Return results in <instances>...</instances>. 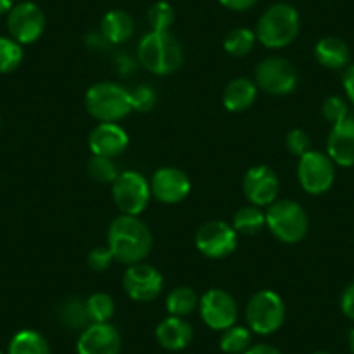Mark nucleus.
<instances>
[{
    "label": "nucleus",
    "mask_w": 354,
    "mask_h": 354,
    "mask_svg": "<svg viewBox=\"0 0 354 354\" xmlns=\"http://www.w3.org/2000/svg\"><path fill=\"white\" fill-rule=\"evenodd\" d=\"M151 247V231L139 216L120 214L111 221L108 230V248L117 262L125 266L139 264L148 257Z\"/></svg>",
    "instance_id": "f257e3e1"
},
{
    "label": "nucleus",
    "mask_w": 354,
    "mask_h": 354,
    "mask_svg": "<svg viewBox=\"0 0 354 354\" xmlns=\"http://www.w3.org/2000/svg\"><path fill=\"white\" fill-rule=\"evenodd\" d=\"M138 61L155 75H170L183 64L181 44L170 32H149L138 46Z\"/></svg>",
    "instance_id": "f03ea898"
},
{
    "label": "nucleus",
    "mask_w": 354,
    "mask_h": 354,
    "mask_svg": "<svg viewBox=\"0 0 354 354\" xmlns=\"http://www.w3.org/2000/svg\"><path fill=\"white\" fill-rule=\"evenodd\" d=\"M301 30L297 9L290 4H274L264 11L255 28V37L268 49H283L295 40Z\"/></svg>",
    "instance_id": "7ed1b4c3"
},
{
    "label": "nucleus",
    "mask_w": 354,
    "mask_h": 354,
    "mask_svg": "<svg viewBox=\"0 0 354 354\" xmlns=\"http://www.w3.org/2000/svg\"><path fill=\"white\" fill-rule=\"evenodd\" d=\"M85 110L97 122H118L132 111L131 91L115 82H97L85 94Z\"/></svg>",
    "instance_id": "20e7f679"
},
{
    "label": "nucleus",
    "mask_w": 354,
    "mask_h": 354,
    "mask_svg": "<svg viewBox=\"0 0 354 354\" xmlns=\"http://www.w3.org/2000/svg\"><path fill=\"white\" fill-rule=\"evenodd\" d=\"M266 226L283 243H299L309 230V217L294 200H277L266 210Z\"/></svg>",
    "instance_id": "39448f33"
},
{
    "label": "nucleus",
    "mask_w": 354,
    "mask_h": 354,
    "mask_svg": "<svg viewBox=\"0 0 354 354\" xmlns=\"http://www.w3.org/2000/svg\"><path fill=\"white\" fill-rule=\"evenodd\" d=\"M287 316L285 302L277 292L259 290L248 299L245 318L250 332L259 335H271L281 328Z\"/></svg>",
    "instance_id": "423d86ee"
},
{
    "label": "nucleus",
    "mask_w": 354,
    "mask_h": 354,
    "mask_svg": "<svg viewBox=\"0 0 354 354\" xmlns=\"http://www.w3.org/2000/svg\"><path fill=\"white\" fill-rule=\"evenodd\" d=\"M111 195L122 214L139 216L149 205L151 188L142 174L136 170H124L111 185Z\"/></svg>",
    "instance_id": "0eeeda50"
},
{
    "label": "nucleus",
    "mask_w": 354,
    "mask_h": 354,
    "mask_svg": "<svg viewBox=\"0 0 354 354\" xmlns=\"http://www.w3.org/2000/svg\"><path fill=\"white\" fill-rule=\"evenodd\" d=\"M297 179L306 193L323 195L335 181V163L326 153L311 149L299 158Z\"/></svg>",
    "instance_id": "6e6552de"
},
{
    "label": "nucleus",
    "mask_w": 354,
    "mask_h": 354,
    "mask_svg": "<svg viewBox=\"0 0 354 354\" xmlns=\"http://www.w3.org/2000/svg\"><path fill=\"white\" fill-rule=\"evenodd\" d=\"M255 84L268 94L287 96L297 88L299 73L285 57H266L255 68Z\"/></svg>",
    "instance_id": "1a4fd4ad"
},
{
    "label": "nucleus",
    "mask_w": 354,
    "mask_h": 354,
    "mask_svg": "<svg viewBox=\"0 0 354 354\" xmlns=\"http://www.w3.org/2000/svg\"><path fill=\"white\" fill-rule=\"evenodd\" d=\"M195 245L209 259H224L236 250L238 233L226 221H209L195 234Z\"/></svg>",
    "instance_id": "9d476101"
},
{
    "label": "nucleus",
    "mask_w": 354,
    "mask_h": 354,
    "mask_svg": "<svg viewBox=\"0 0 354 354\" xmlns=\"http://www.w3.org/2000/svg\"><path fill=\"white\" fill-rule=\"evenodd\" d=\"M200 316L209 328L223 332L236 323L238 306L233 295L223 288H210L200 297Z\"/></svg>",
    "instance_id": "9b49d317"
},
{
    "label": "nucleus",
    "mask_w": 354,
    "mask_h": 354,
    "mask_svg": "<svg viewBox=\"0 0 354 354\" xmlns=\"http://www.w3.org/2000/svg\"><path fill=\"white\" fill-rule=\"evenodd\" d=\"M8 28L11 39L21 46L33 44L42 37L46 30V15L33 2H21L9 11Z\"/></svg>",
    "instance_id": "f8f14e48"
},
{
    "label": "nucleus",
    "mask_w": 354,
    "mask_h": 354,
    "mask_svg": "<svg viewBox=\"0 0 354 354\" xmlns=\"http://www.w3.org/2000/svg\"><path fill=\"white\" fill-rule=\"evenodd\" d=\"M124 290L132 301L136 302H151L162 294L163 277L153 266L139 262V264L129 266L124 274Z\"/></svg>",
    "instance_id": "ddd939ff"
},
{
    "label": "nucleus",
    "mask_w": 354,
    "mask_h": 354,
    "mask_svg": "<svg viewBox=\"0 0 354 354\" xmlns=\"http://www.w3.org/2000/svg\"><path fill=\"white\" fill-rule=\"evenodd\" d=\"M151 195L165 205H176L188 198L192 193V181L185 170L177 167H162L156 170L149 183Z\"/></svg>",
    "instance_id": "4468645a"
},
{
    "label": "nucleus",
    "mask_w": 354,
    "mask_h": 354,
    "mask_svg": "<svg viewBox=\"0 0 354 354\" xmlns=\"http://www.w3.org/2000/svg\"><path fill=\"white\" fill-rule=\"evenodd\" d=\"M280 181L273 169L266 165H254L243 177V193L252 205L270 207L277 202Z\"/></svg>",
    "instance_id": "2eb2a0df"
},
{
    "label": "nucleus",
    "mask_w": 354,
    "mask_h": 354,
    "mask_svg": "<svg viewBox=\"0 0 354 354\" xmlns=\"http://www.w3.org/2000/svg\"><path fill=\"white\" fill-rule=\"evenodd\" d=\"M122 339L111 323H91L77 340V354H118Z\"/></svg>",
    "instance_id": "dca6fc26"
},
{
    "label": "nucleus",
    "mask_w": 354,
    "mask_h": 354,
    "mask_svg": "<svg viewBox=\"0 0 354 354\" xmlns=\"http://www.w3.org/2000/svg\"><path fill=\"white\" fill-rule=\"evenodd\" d=\"M129 146V136L117 122H100L88 134V148L96 156L115 158Z\"/></svg>",
    "instance_id": "f3484780"
},
{
    "label": "nucleus",
    "mask_w": 354,
    "mask_h": 354,
    "mask_svg": "<svg viewBox=\"0 0 354 354\" xmlns=\"http://www.w3.org/2000/svg\"><path fill=\"white\" fill-rule=\"evenodd\" d=\"M326 155L339 167H354V117L332 125L326 141Z\"/></svg>",
    "instance_id": "a211bd4d"
},
{
    "label": "nucleus",
    "mask_w": 354,
    "mask_h": 354,
    "mask_svg": "<svg viewBox=\"0 0 354 354\" xmlns=\"http://www.w3.org/2000/svg\"><path fill=\"white\" fill-rule=\"evenodd\" d=\"M156 340L167 351H183L192 344L193 326L179 316L162 319L155 330Z\"/></svg>",
    "instance_id": "6ab92c4d"
},
{
    "label": "nucleus",
    "mask_w": 354,
    "mask_h": 354,
    "mask_svg": "<svg viewBox=\"0 0 354 354\" xmlns=\"http://www.w3.org/2000/svg\"><path fill=\"white\" fill-rule=\"evenodd\" d=\"M257 84L250 78H234L224 87L223 104L231 113H241L248 110L257 100Z\"/></svg>",
    "instance_id": "aec40b11"
},
{
    "label": "nucleus",
    "mask_w": 354,
    "mask_h": 354,
    "mask_svg": "<svg viewBox=\"0 0 354 354\" xmlns=\"http://www.w3.org/2000/svg\"><path fill=\"white\" fill-rule=\"evenodd\" d=\"M315 57L326 70H342L349 66L351 50L344 40L337 37H323L315 46Z\"/></svg>",
    "instance_id": "412c9836"
},
{
    "label": "nucleus",
    "mask_w": 354,
    "mask_h": 354,
    "mask_svg": "<svg viewBox=\"0 0 354 354\" xmlns=\"http://www.w3.org/2000/svg\"><path fill=\"white\" fill-rule=\"evenodd\" d=\"M101 33L110 40L111 46L127 42L134 33V19L125 11H110L101 21Z\"/></svg>",
    "instance_id": "4be33fe9"
},
{
    "label": "nucleus",
    "mask_w": 354,
    "mask_h": 354,
    "mask_svg": "<svg viewBox=\"0 0 354 354\" xmlns=\"http://www.w3.org/2000/svg\"><path fill=\"white\" fill-rule=\"evenodd\" d=\"M8 354H50V346L42 333L21 330L9 342Z\"/></svg>",
    "instance_id": "5701e85b"
},
{
    "label": "nucleus",
    "mask_w": 354,
    "mask_h": 354,
    "mask_svg": "<svg viewBox=\"0 0 354 354\" xmlns=\"http://www.w3.org/2000/svg\"><path fill=\"white\" fill-rule=\"evenodd\" d=\"M238 234H247V236H255L261 233L266 226V212L257 205H245L236 210L233 217V224Z\"/></svg>",
    "instance_id": "b1692460"
},
{
    "label": "nucleus",
    "mask_w": 354,
    "mask_h": 354,
    "mask_svg": "<svg viewBox=\"0 0 354 354\" xmlns=\"http://www.w3.org/2000/svg\"><path fill=\"white\" fill-rule=\"evenodd\" d=\"M198 295L193 288L189 287H177L167 295L165 308L170 316H179V318H186L192 315L196 308H198Z\"/></svg>",
    "instance_id": "393cba45"
},
{
    "label": "nucleus",
    "mask_w": 354,
    "mask_h": 354,
    "mask_svg": "<svg viewBox=\"0 0 354 354\" xmlns=\"http://www.w3.org/2000/svg\"><path fill=\"white\" fill-rule=\"evenodd\" d=\"M57 318H59L61 325L70 330H84L91 325L85 301H80V299H68V301H64L59 306Z\"/></svg>",
    "instance_id": "a878e982"
},
{
    "label": "nucleus",
    "mask_w": 354,
    "mask_h": 354,
    "mask_svg": "<svg viewBox=\"0 0 354 354\" xmlns=\"http://www.w3.org/2000/svg\"><path fill=\"white\" fill-rule=\"evenodd\" d=\"M252 346L250 328L233 325L230 328L223 330V335L219 339V347L226 354H243Z\"/></svg>",
    "instance_id": "bb28decb"
},
{
    "label": "nucleus",
    "mask_w": 354,
    "mask_h": 354,
    "mask_svg": "<svg viewBox=\"0 0 354 354\" xmlns=\"http://www.w3.org/2000/svg\"><path fill=\"white\" fill-rule=\"evenodd\" d=\"M87 315L91 323H110L115 315V301L104 292H96L85 301Z\"/></svg>",
    "instance_id": "cd10ccee"
},
{
    "label": "nucleus",
    "mask_w": 354,
    "mask_h": 354,
    "mask_svg": "<svg viewBox=\"0 0 354 354\" xmlns=\"http://www.w3.org/2000/svg\"><path fill=\"white\" fill-rule=\"evenodd\" d=\"M255 32L248 28H234L224 39V50H226L230 56L234 57H243L247 54H250V50L255 46Z\"/></svg>",
    "instance_id": "c85d7f7f"
},
{
    "label": "nucleus",
    "mask_w": 354,
    "mask_h": 354,
    "mask_svg": "<svg viewBox=\"0 0 354 354\" xmlns=\"http://www.w3.org/2000/svg\"><path fill=\"white\" fill-rule=\"evenodd\" d=\"M23 47L9 37H0V75L11 73L21 64Z\"/></svg>",
    "instance_id": "c756f323"
},
{
    "label": "nucleus",
    "mask_w": 354,
    "mask_h": 354,
    "mask_svg": "<svg viewBox=\"0 0 354 354\" xmlns=\"http://www.w3.org/2000/svg\"><path fill=\"white\" fill-rule=\"evenodd\" d=\"M87 170L88 176L93 177L94 181L103 183V185H113V181L118 177V174H120L113 158L96 155H93V158L88 160Z\"/></svg>",
    "instance_id": "7c9ffc66"
},
{
    "label": "nucleus",
    "mask_w": 354,
    "mask_h": 354,
    "mask_svg": "<svg viewBox=\"0 0 354 354\" xmlns=\"http://www.w3.org/2000/svg\"><path fill=\"white\" fill-rule=\"evenodd\" d=\"M174 21H176V11L169 2L160 0L148 9V23L151 32H169Z\"/></svg>",
    "instance_id": "2f4dec72"
},
{
    "label": "nucleus",
    "mask_w": 354,
    "mask_h": 354,
    "mask_svg": "<svg viewBox=\"0 0 354 354\" xmlns=\"http://www.w3.org/2000/svg\"><path fill=\"white\" fill-rule=\"evenodd\" d=\"M132 110L139 113H148L156 106V93L149 85H138L134 91H131Z\"/></svg>",
    "instance_id": "473e14b6"
},
{
    "label": "nucleus",
    "mask_w": 354,
    "mask_h": 354,
    "mask_svg": "<svg viewBox=\"0 0 354 354\" xmlns=\"http://www.w3.org/2000/svg\"><path fill=\"white\" fill-rule=\"evenodd\" d=\"M322 113L328 124L335 125L349 117V108H347V103L340 96H330L323 103Z\"/></svg>",
    "instance_id": "72a5a7b5"
},
{
    "label": "nucleus",
    "mask_w": 354,
    "mask_h": 354,
    "mask_svg": "<svg viewBox=\"0 0 354 354\" xmlns=\"http://www.w3.org/2000/svg\"><path fill=\"white\" fill-rule=\"evenodd\" d=\"M285 145H287L288 151L299 158L311 151V139L302 129H294V131L288 132L287 138H285Z\"/></svg>",
    "instance_id": "f704fd0d"
},
{
    "label": "nucleus",
    "mask_w": 354,
    "mask_h": 354,
    "mask_svg": "<svg viewBox=\"0 0 354 354\" xmlns=\"http://www.w3.org/2000/svg\"><path fill=\"white\" fill-rule=\"evenodd\" d=\"M113 262H115V257L113 254H111L110 248H108V245L106 247L93 248L87 255L88 268H91L93 271H100V273L101 271H106Z\"/></svg>",
    "instance_id": "c9c22d12"
},
{
    "label": "nucleus",
    "mask_w": 354,
    "mask_h": 354,
    "mask_svg": "<svg viewBox=\"0 0 354 354\" xmlns=\"http://www.w3.org/2000/svg\"><path fill=\"white\" fill-rule=\"evenodd\" d=\"M340 309L347 318L354 322V281L344 290L342 297H340Z\"/></svg>",
    "instance_id": "e433bc0d"
},
{
    "label": "nucleus",
    "mask_w": 354,
    "mask_h": 354,
    "mask_svg": "<svg viewBox=\"0 0 354 354\" xmlns=\"http://www.w3.org/2000/svg\"><path fill=\"white\" fill-rule=\"evenodd\" d=\"M85 44H87V47L91 50H106L108 47L111 46L110 40L106 39V37L100 32H93V33H88L87 39H85Z\"/></svg>",
    "instance_id": "4c0bfd02"
},
{
    "label": "nucleus",
    "mask_w": 354,
    "mask_h": 354,
    "mask_svg": "<svg viewBox=\"0 0 354 354\" xmlns=\"http://www.w3.org/2000/svg\"><path fill=\"white\" fill-rule=\"evenodd\" d=\"M342 85H344V91H346L347 100L354 104V63L349 64V66L344 70Z\"/></svg>",
    "instance_id": "58836bf2"
},
{
    "label": "nucleus",
    "mask_w": 354,
    "mask_h": 354,
    "mask_svg": "<svg viewBox=\"0 0 354 354\" xmlns=\"http://www.w3.org/2000/svg\"><path fill=\"white\" fill-rule=\"evenodd\" d=\"M219 2L224 6V8L230 9V11L241 12V11H248V9L254 8L259 0H219Z\"/></svg>",
    "instance_id": "ea45409f"
},
{
    "label": "nucleus",
    "mask_w": 354,
    "mask_h": 354,
    "mask_svg": "<svg viewBox=\"0 0 354 354\" xmlns=\"http://www.w3.org/2000/svg\"><path fill=\"white\" fill-rule=\"evenodd\" d=\"M243 354H281V353L274 346H270V344H255V346L248 347Z\"/></svg>",
    "instance_id": "a19ab883"
},
{
    "label": "nucleus",
    "mask_w": 354,
    "mask_h": 354,
    "mask_svg": "<svg viewBox=\"0 0 354 354\" xmlns=\"http://www.w3.org/2000/svg\"><path fill=\"white\" fill-rule=\"evenodd\" d=\"M117 64H118V71H120L122 75L129 73V71L134 70V66H136V63L129 56H118Z\"/></svg>",
    "instance_id": "79ce46f5"
},
{
    "label": "nucleus",
    "mask_w": 354,
    "mask_h": 354,
    "mask_svg": "<svg viewBox=\"0 0 354 354\" xmlns=\"http://www.w3.org/2000/svg\"><path fill=\"white\" fill-rule=\"evenodd\" d=\"M15 8V0H0V15H6Z\"/></svg>",
    "instance_id": "37998d69"
},
{
    "label": "nucleus",
    "mask_w": 354,
    "mask_h": 354,
    "mask_svg": "<svg viewBox=\"0 0 354 354\" xmlns=\"http://www.w3.org/2000/svg\"><path fill=\"white\" fill-rule=\"evenodd\" d=\"M349 349H351V353L354 354V328L351 330V333H349Z\"/></svg>",
    "instance_id": "c03bdc74"
},
{
    "label": "nucleus",
    "mask_w": 354,
    "mask_h": 354,
    "mask_svg": "<svg viewBox=\"0 0 354 354\" xmlns=\"http://www.w3.org/2000/svg\"><path fill=\"white\" fill-rule=\"evenodd\" d=\"M315 354H328V353H323V351H318V353H315Z\"/></svg>",
    "instance_id": "a18cd8bd"
},
{
    "label": "nucleus",
    "mask_w": 354,
    "mask_h": 354,
    "mask_svg": "<svg viewBox=\"0 0 354 354\" xmlns=\"http://www.w3.org/2000/svg\"><path fill=\"white\" fill-rule=\"evenodd\" d=\"M0 354H4V353H0Z\"/></svg>",
    "instance_id": "49530a36"
}]
</instances>
